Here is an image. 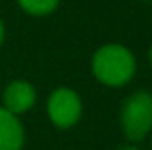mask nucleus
<instances>
[{"instance_id":"nucleus-4","label":"nucleus","mask_w":152,"mask_h":150,"mask_svg":"<svg viewBox=\"0 0 152 150\" xmlns=\"http://www.w3.org/2000/svg\"><path fill=\"white\" fill-rule=\"evenodd\" d=\"M35 89L27 81H12L4 89V108L12 112L14 116L23 112H29L35 104Z\"/></svg>"},{"instance_id":"nucleus-1","label":"nucleus","mask_w":152,"mask_h":150,"mask_svg":"<svg viewBox=\"0 0 152 150\" xmlns=\"http://www.w3.org/2000/svg\"><path fill=\"white\" fill-rule=\"evenodd\" d=\"M93 73L108 87H121L133 77L135 58L123 44H104L93 56Z\"/></svg>"},{"instance_id":"nucleus-2","label":"nucleus","mask_w":152,"mask_h":150,"mask_svg":"<svg viewBox=\"0 0 152 150\" xmlns=\"http://www.w3.org/2000/svg\"><path fill=\"white\" fill-rule=\"evenodd\" d=\"M121 127L127 139L142 141L152 129V94L137 90L121 108Z\"/></svg>"},{"instance_id":"nucleus-9","label":"nucleus","mask_w":152,"mask_h":150,"mask_svg":"<svg viewBox=\"0 0 152 150\" xmlns=\"http://www.w3.org/2000/svg\"><path fill=\"white\" fill-rule=\"evenodd\" d=\"M123 150H137V148H123Z\"/></svg>"},{"instance_id":"nucleus-6","label":"nucleus","mask_w":152,"mask_h":150,"mask_svg":"<svg viewBox=\"0 0 152 150\" xmlns=\"http://www.w3.org/2000/svg\"><path fill=\"white\" fill-rule=\"evenodd\" d=\"M23 12L31 15H48L56 10L60 0H18Z\"/></svg>"},{"instance_id":"nucleus-3","label":"nucleus","mask_w":152,"mask_h":150,"mask_svg":"<svg viewBox=\"0 0 152 150\" xmlns=\"http://www.w3.org/2000/svg\"><path fill=\"white\" fill-rule=\"evenodd\" d=\"M46 110H48L50 121L56 127L67 129V127H73L79 121L83 112V104L75 90L67 89V87H60V89L52 90Z\"/></svg>"},{"instance_id":"nucleus-8","label":"nucleus","mask_w":152,"mask_h":150,"mask_svg":"<svg viewBox=\"0 0 152 150\" xmlns=\"http://www.w3.org/2000/svg\"><path fill=\"white\" fill-rule=\"evenodd\" d=\"M148 58H150V62H152V44H150V50H148Z\"/></svg>"},{"instance_id":"nucleus-7","label":"nucleus","mask_w":152,"mask_h":150,"mask_svg":"<svg viewBox=\"0 0 152 150\" xmlns=\"http://www.w3.org/2000/svg\"><path fill=\"white\" fill-rule=\"evenodd\" d=\"M2 41H4V25L0 21V44H2Z\"/></svg>"},{"instance_id":"nucleus-5","label":"nucleus","mask_w":152,"mask_h":150,"mask_svg":"<svg viewBox=\"0 0 152 150\" xmlns=\"http://www.w3.org/2000/svg\"><path fill=\"white\" fill-rule=\"evenodd\" d=\"M25 133L23 125L6 108H0V150H21Z\"/></svg>"}]
</instances>
